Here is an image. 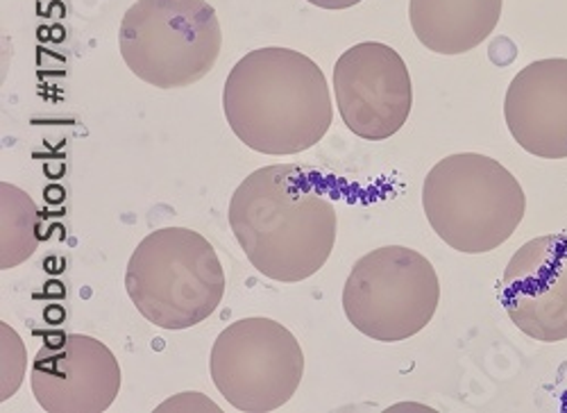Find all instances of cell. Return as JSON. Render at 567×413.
<instances>
[{"label": "cell", "mask_w": 567, "mask_h": 413, "mask_svg": "<svg viewBox=\"0 0 567 413\" xmlns=\"http://www.w3.org/2000/svg\"><path fill=\"white\" fill-rule=\"evenodd\" d=\"M422 209L452 250L484 255L506 244L527 211L517 177L482 153H456L424 177Z\"/></svg>", "instance_id": "obj_3"}, {"label": "cell", "mask_w": 567, "mask_h": 413, "mask_svg": "<svg viewBox=\"0 0 567 413\" xmlns=\"http://www.w3.org/2000/svg\"><path fill=\"white\" fill-rule=\"evenodd\" d=\"M218 393L239 411L268 413L300 389L305 352L300 341L272 318L236 320L218 334L209 357Z\"/></svg>", "instance_id": "obj_7"}, {"label": "cell", "mask_w": 567, "mask_h": 413, "mask_svg": "<svg viewBox=\"0 0 567 413\" xmlns=\"http://www.w3.org/2000/svg\"><path fill=\"white\" fill-rule=\"evenodd\" d=\"M225 270L214 246L188 227H162L136 246L125 289L136 311L162 330L196 328L225 296Z\"/></svg>", "instance_id": "obj_4"}, {"label": "cell", "mask_w": 567, "mask_h": 413, "mask_svg": "<svg viewBox=\"0 0 567 413\" xmlns=\"http://www.w3.org/2000/svg\"><path fill=\"white\" fill-rule=\"evenodd\" d=\"M334 91L346 127L365 142L391 140L413 107L409 66L380 41L357 43L337 60Z\"/></svg>", "instance_id": "obj_8"}, {"label": "cell", "mask_w": 567, "mask_h": 413, "mask_svg": "<svg viewBox=\"0 0 567 413\" xmlns=\"http://www.w3.org/2000/svg\"><path fill=\"white\" fill-rule=\"evenodd\" d=\"M229 227L264 278L296 285L313 278L332 257L339 216L322 173L300 164H272L236 187Z\"/></svg>", "instance_id": "obj_1"}, {"label": "cell", "mask_w": 567, "mask_h": 413, "mask_svg": "<svg viewBox=\"0 0 567 413\" xmlns=\"http://www.w3.org/2000/svg\"><path fill=\"white\" fill-rule=\"evenodd\" d=\"M441 282L427 257L384 246L361 257L343 287V311L354 330L380 343H400L432 323Z\"/></svg>", "instance_id": "obj_6"}, {"label": "cell", "mask_w": 567, "mask_h": 413, "mask_svg": "<svg viewBox=\"0 0 567 413\" xmlns=\"http://www.w3.org/2000/svg\"><path fill=\"white\" fill-rule=\"evenodd\" d=\"M223 112L250 151L300 155L334 121V105L322 69L300 51L257 49L234 64L223 89Z\"/></svg>", "instance_id": "obj_2"}, {"label": "cell", "mask_w": 567, "mask_h": 413, "mask_svg": "<svg viewBox=\"0 0 567 413\" xmlns=\"http://www.w3.org/2000/svg\"><path fill=\"white\" fill-rule=\"evenodd\" d=\"M511 323L540 343L567 339V235H547L519 248L499 285Z\"/></svg>", "instance_id": "obj_10"}, {"label": "cell", "mask_w": 567, "mask_h": 413, "mask_svg": "<svg viewBox=\"0 0 567 413\" xmlns=\"http://www.w3.org/2000/svg\"><path fill=\"white\" fill-rule=\"evenodd\" d=\"M504 0H409L411 30L436 55L475 51L497 28Z\"/></svg>", "instance_id": "obj_12"}, {"label": "cell", "mask_w": 567, "mask_h": 413, "mask_svg": "<svg viewBox=\"0 0 567 413\" xmlns=\"http://www.w3.org/2000/svg\"><path fill=\"white\" fill-rule=\"evenodd\" d=\"M39 209L14 185H0V268L23 264L39 246Z\"/></svg>", "instance_id": "obj_13"}, {"label": "cell", "mask_w": 567, "mask_h": 413, "mask_svg": "<svg viewBox=\"0 0 567 413\" xmlns=\"http://www.w3.org/2000/svg\"><path fill=\"white\" fill-rule=\"evenodd\" d=\"M504 118L517 146L540 159H567V60H538L506 91Z\"/></svg>", "instance_id": "obj_11"}, {"label": "cell", "mask_w": 567, "mask_h": 413, "mask_svg": "<svg viewBox=\"0 0 567 413\" xmlns=\"http://www.w3.org/2000/svg\"><path fill=\"white\" fill-rule=\"evenodd\" d=\"M30 384L49 413H101L121 391V365L103 341L64 334L39 348Z\"/></svg>", "instance_id": "obj_9"}, {"label": "cell", "mask_w": 567, "mask_h": 413, "mask_svg": "<svg viewBox=\"0 0 567 413\" xmlns=\"http://www.w3.org/2000/svg\"><path fill=\"white\" fill-rule=\"evenodd\" d=\"M118 49L138 80L184 89L212 73L223 32L207 0H136L121 21Z\"/></svg>", "instance_id": "obj_5"}, {"label": "cell", "mask_w": 567, "mask_h": 413, "mask_svg": "<svg viewBox=\"0 0 567 413\" xmlns=\"http://www.w3.org/2000/svg\"><path fill=\"white\" fill-rule=\"evenodd\" d=\"M307 3L322 8V10H350V8L359 6L361 0H307Z\"/></svg>", "instance_id": "obj_14"}]
</instances>
